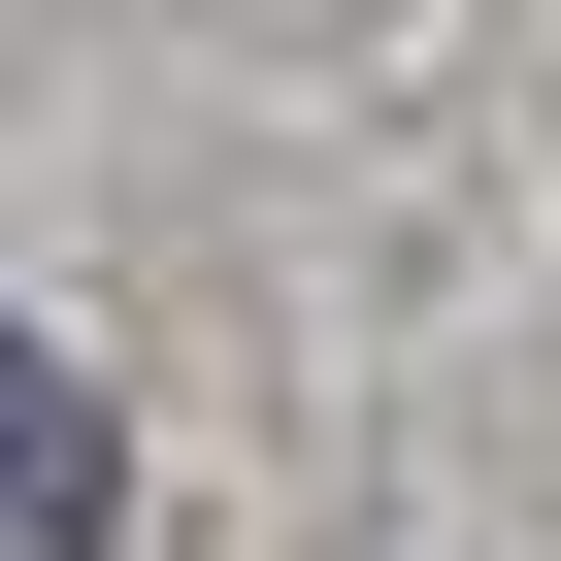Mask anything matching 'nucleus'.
<instances>
[{
    "label": "nucleus",
    "mask_w": 561,
    "mask_h": 561,
    "mask_svg": "<svg viewBox=\"0 0 561 561\" xmlns=\"http://www.w3.org/2000/svg\"><path fill=\"white\" fill-rule=\"evenodd\" d=\"M133 528V462H100V397L34 364V331H0V561H100Z\"/></svg>",
    "instance_id": "1"
}]
</instances>
